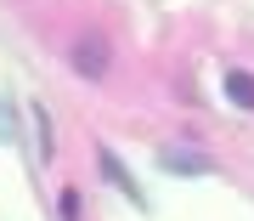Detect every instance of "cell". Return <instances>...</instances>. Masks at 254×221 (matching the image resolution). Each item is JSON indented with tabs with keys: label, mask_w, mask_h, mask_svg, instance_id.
Here are the masks:
<instances>
[{
	"label": "cell",
	"mask_w": 254,
	"mask_h": 221,
	"mask_svg": "<svg viewBox=\"0 0 254 221\" xmlns=\"http://www.w3.org/2000/svg\"><path fill=\"white\" fill-rule=\"evenodd\" d=\"M68 68L79 74V80L102 85V80H108V68H113V51H108V40H102V34H79V40L68 46Z\"/></svg>",
	"instance_id": "cell-1"
},
{
	"label": "cell",
	"mask_w": 254,
	"mask_h": 221,
	"mask_svg": "<svg viewBox=\"0 0 254 221\" xmlns=\"http://www.w3.org/2000/svg\"><path fill=\"white\" fill-rule=\"evenodd\" d=\"M158 165L170 170V176H203V170H209V159L198 153V147H181V142H164V147H158Z\"/></svg>",
	"instance_id": "cell-2"
},
{
	"label": "cell",
	"mask_w": 254,
	"mask_h": 221,
	"mask_svg": "<svg viewBox=\"0 0 254 221\" xmlns=\"http://www.w3.org/2000/svg\"><path fill=\"white\" fill-rule=\"evenodd\" d=\"M102 176H108V182H113V187H119V193H125L130 204H136V210H147V193L136 187V176L119 165V153H108V147H102Z\"/></svg>",
	"instance_id": "cell-3"
},
{
	"label": "cell",
	"mask_w": 254,
	"mask_h": 221,
	"mask_svg": "<svg viewBox=\"0 0 254 221\" xmlns=\"http://www.w3.org/2000/svg\"><path fill=\"white\" fill-rule=\"evenodd\" d=\"M226 102H232V108H254V74L249 68H232L226 74Z\"/></svg>",
	"instance_id": "cell-4"
},
{
	"label": "cell",
	"mask_w": 254,
	"mask_h": 221,
	"mask_svg": "<svg viewBox=\"0 0 254 221\" xmlns=\"http://www.w3.org/2000/svg\"><path fill=\"white\" fill-rule=\"evenodd\" d=\"M28 113H34V130H40V159H46V165H51V159H57V130H51V113L40 108V102H34V108H28Z\"/></svg>",
	"instance_id": "cell-5"
},
{
	"label": "cell",
	"mask_w": 254,
	"mask_h": 221,
	"mask_svg": "<svg viewBox=\"0 0 254 221\" xmlns=\"http://www.w3.org/2000/svg\"><path fill=\"white\" fill-rule=\"evenodd\" d=\"M57 221H79V193H73V187L57 193Z\"/></svg>",
	"instance_id": "cell-6"
}]
</instances>
